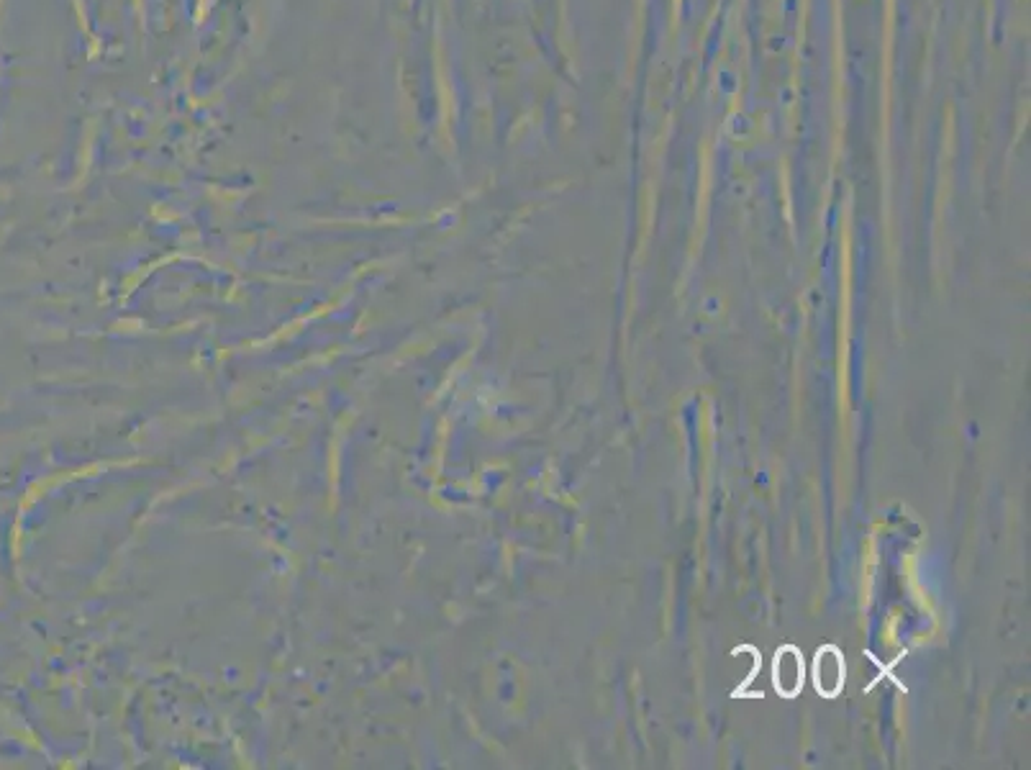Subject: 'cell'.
I'll return each mask as SVG.
<instances>
[{
  "label": "cell",
  "instance_id": "2",
  "mask_svg": "<svg viewBox=\"0 0 1031 770\" xmlns=\"http://www.w3.org/2000/svg\"><path fill=\"white\" fill-rule=\"evenodd\" d=\"M814 683L816 688H819V693H824V696H837L839 691H842V683H844V663H842V655H839L837 647H824V650H819V655H816V663H814Z\"/></svg>",
  "mask_w": 1031,
  "mask_h": 770
},
{
  "label": "cell",
  "instance_id": "1",
  "mask_svg": "<svg viewBox=\"0 0 1031 770\" xmlns=\"http://www.w3.org/2000/svg\"><path fill=\"white\" fill-rule=\"evenodd\" d=\"M772 681L783 696L793 699L803 686V658L796 647H783L772 665Z\"/></svg>",
  "mask_w": 1031,
  "mask_h": 770
}]
</instances>
